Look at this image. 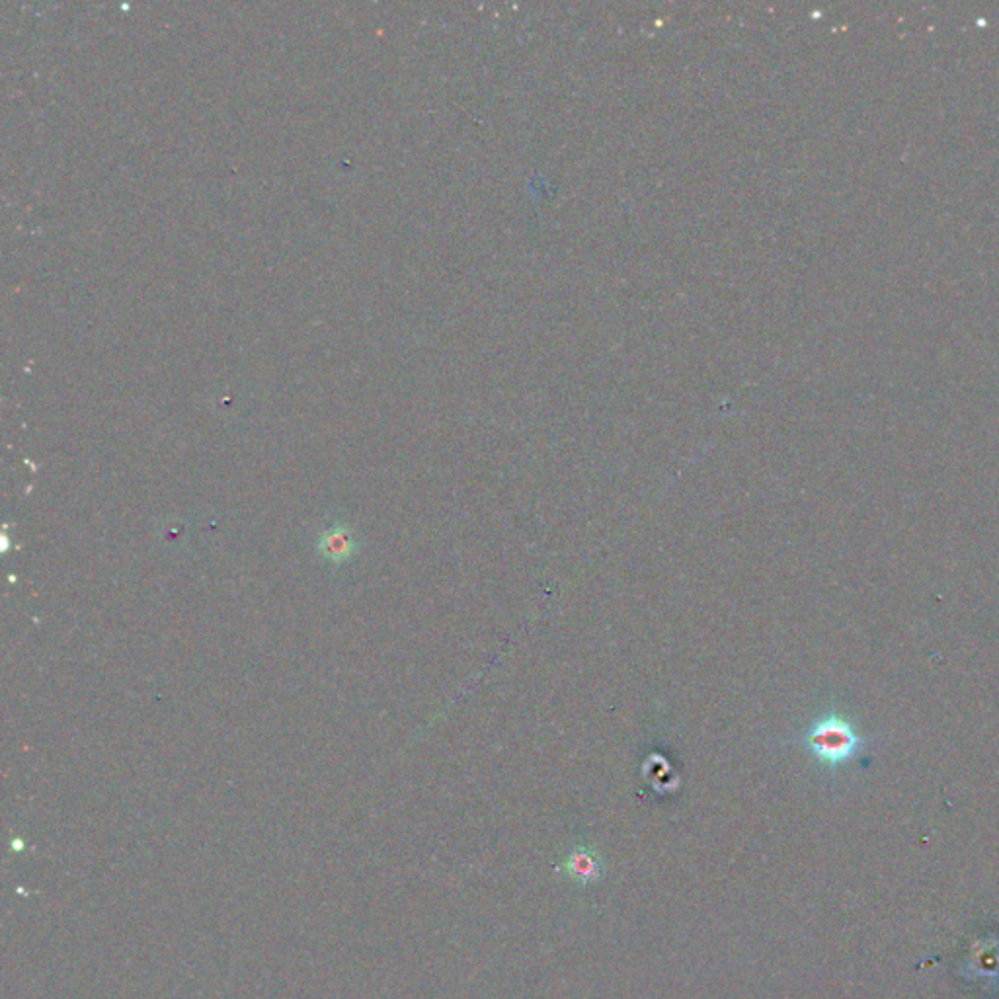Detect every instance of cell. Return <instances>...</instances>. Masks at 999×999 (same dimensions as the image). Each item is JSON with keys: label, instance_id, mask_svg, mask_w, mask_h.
Instances as JSON below:
<instances>
[{"label": "cell", "instance_id": "cell-1", "mask_svg": "<svg viewBox=\"0 0 999 999\" xmlns=\"http://www.w3.org/2000/svg\"><path fill=\"white\" fill-rule=\"evenodd\" d=\"M802 746L826 769H840L857 760L869 746L855 724L836 709L814 720L802 734Z\"/></svg>", "mask_w": 999, "mask_h": 999}, {"label": "cell", "instance_id": "cell-2", "mask_svg": "<svg viewBox=\"0 0 999 999\" xmlns=\"http://www.w3.org/2000/svg\"><path fill=\"white\" fill-rule=\"evenodd\" d=\"M317 549L324 559L342 564L358 553L360 543L348 525L336 523L320 535Z\"/></svg>", "mask_w": 999, "mask_h": 999}, {"label": "cell", "instance_id": "cell-3", "mask_svg": "<svg viewBox=\"0 0 999 999\" xmlns=\"http://www.w3.org/2000/svg\"><path fill=\"white\" fill-rule=\"evenodd\" d=\"M564 867L568 869V875L574 877V879L588 880L598 879V871H600V859L594 851L590 849H576L564 863Z\"/></svg>", "mask_w": 999, "mask_h": 999}]
</instances>
